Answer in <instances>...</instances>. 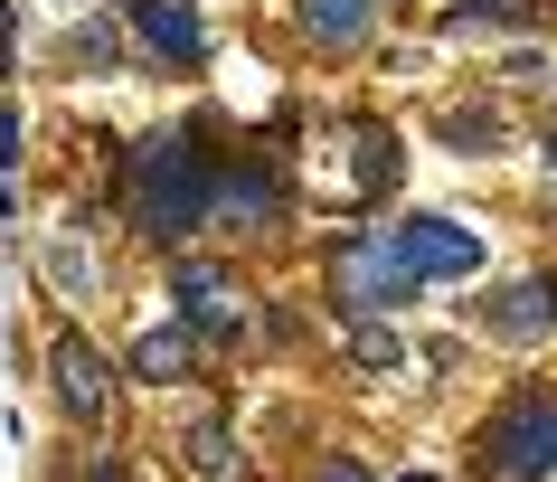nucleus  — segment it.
<instances>
[{
  "mask_svg": "<svg viewBox=\"0 0 557 482\" xmlns=\"http://www.w3.org/2000/svg\"><path fill=\"white\" fill-rule=\"evenodd\" d=\"M133 199H143V227H151V237H189V227L208 218L218 181L199 171L189 133H161V143H143V161H133Z\"/></svg>",
  "mask_w": 557,
  "mask_h": 482,
  "instance_id": "1",
  "label": "nucleus"
},
{
  "mask_svg": "<svg viewBox=\"0 0 557 482\" xmlns=\"http://www.w3.org/2000/svg\"><path fill=\"white\" fill-rule=\"evenodd\" d=\"M397 274L407 284H454V274H482V237L454 227V218H397V237H387Z\"/></svg>",
  "mask_w": 557,
  "mask_h": 482,
  "instance_id": "2",
  "label": "nucleus"
},
{
  "mask_svg": "<svg viewBox=\"0 0 557 482\" xmlns=\"http://www.w3.org/2000/svg\"><path fill=\"white\" fill-rule=\"evenodd\" d=\"M492 454H500L510 482H548L557 473V397H520V407L492 425Z\"/></svg>",
  "mask_w": 557,
  "mask_h": 482,
  "instance_id": "3",
  "label": "nucleus"
},
{
  "mask_svg": "<svg viewBox=\"0 0 557 482\" xmlns=\"http://www.w3.org/2000/svg\"><path fill=\"white\" fill-rule=\"evenodd\" d=\"M416 284L397 274V256H387V237L379 246H359V256H341V302L350 312H387V302H407Z\"/></svg>",
  "mask_w": 557,
  "mask_h": 482,
  "instance_id": "4",
  "label": "nucleus"
},
{
  "mask_svg": "<svg viewBox=\"0 0 557 482\" xmlns=\"http://www.w3.org/2000/svg\"><path fill=\"white\" fill-rule=\"evenodd\" d=\"M180 312H189L208 341H236V332H246V312H236V294L218 284V265H180Z\"/></svg>",
  "mask_w": 557,
  "mask_h": 482,
  "instance_id": "5",
  "label": "nucleus"
},
{
  "mask_svg": "<svg viewBox=\"0 0 557 482\" xmlns=\"http://www.w3.org/2000/svg\"><path fill=\"white\" fill-rule=\"evenodd\" d=\"M548 322H557V284H548V274H529V284H510V294L492 302V332L500 341H539Z\"/></svg>",
  "mask_w": 557,
  "mask_h": 482,
  "instance_id": "6",
  "label": "nucleus"
},
{
  "mask_svg": "<svg viewBox=\"0 0 557 482\" xmlns=\"http://www.w3.org/2000/svg\"><path fill=\"white\" fill-rule=\"evenodd\" d=\"M143 38H151V58H171V66H199V20L180 10V0H143Z\"/></svg>",
  "mask_w": 557,
  "mask_h": 482,
  "instance_id": "7",
  "label": "nucleus"
},
{
  "mask_svg": "<svg viewBox=\"0 0 557 482\" xmlns=\"http://www.w3.org/2000/svg\"><path fill=\"white\" fill-rule=\"evenodd\" d=\"M58 388H66L76 417H104V369H95L86 341H58Z\"/></svg>",
  "mask_w": 557,
  "mask_h": 482,
  "instance_id": "8",
  "label": "nucleus"
},
{
  "mask_svg": "<svg viewBox=\"0 0 557 482\" xmlns=\"http://www.w3.org/2000/svg\"><path fill=\"white\" fill-rule=\"evenodd\" d=\"M302 29L322 38V48H359V29H369V0H302Z\"/></svg>",
  "mask_w": 557,
  "mask_h": 482,
  "instance_id": "9",
  "label": "nucleus"
},
{
  "mask_svg": "<svg viewBox=\"0 0 557 482\" xmlns=\"http://www.w3.org/2000/svg\"><path fill=\"white\" fill-rule=\"evenodd\" d=\"M189 369V332H143L133 341V379H180Z\"/></svg>",
  "mask_w": 557,
  "mask_h": 482,
  "instance_id": "10",
  "label": "nucleus"
},
{
  "mask_svg": "<svg viewBox=\"0 0 557 482\" xmlns=\"http://www.w3.org/2000/svg\"><path fill=\"white\" fill-rule=\"evenodd\" d=\"M218 425L227 417H199V435H189V464H199V473H227V435H218Z\"/></svg>",
  "mask_w": 557,
  "mask_h": 482,
  "instance_id": "11",
  "label": "nucleus"
},
{
  "mask_svg": "<svg viewBox=\"0 0 557 482\" xmlns=\"http://www.w3.org/2000/svg\"><path fill=\"white\" fill-rule=\"evenodd\" d=\"M444 143H454V151H492V114H454V123H444Z\"/></svg>",
  "mask_w": 557,
  "mask_h": 482,
  "instance_id": "12",
  "label": "nucleus"
},
{
  "mask_svg": "<svg viewBox=\"0 0 557 482\" xmlns=\"http://www.w3.org/2000/svg\"><path fill=\"white\" fill-rule=\"evenodd\" d=\"M312 482H369V473H359V464H322Z\"/></svg>",
  "mask_w": 557,
  "mask_h": 482,
  "instance_id": "13",
  "label": "nucleus"
},
{
  "mask_svg": "<svg viewBox=\"0 0 557 482\" xmlns=\"http://www.w3.org/2000/svg\"><path fill=\"white\" fill-rule=\"evenodd\" d=\"M95 482H123V473H114V464H104V473H95Z\"/></svg>",
  "mask_w": 557,
  "mask_h": 482,
  "instance_id": "14",
  "label": "nucleus"
},
{
  "mask_svg": "<svg viewBox=\"0 0 557 482\" xmlns=\"http://www.w3.org/2000/svg\"><path fill=\"white\" fill-rule=\"evenodd\" d=\"M407 482H435V473H407Z\"/></svg>",
  "mask_w": 557,
  "mask_h": 482,
  "instance_id": "15",
  "label": "nucleus"
}]
</instances>
